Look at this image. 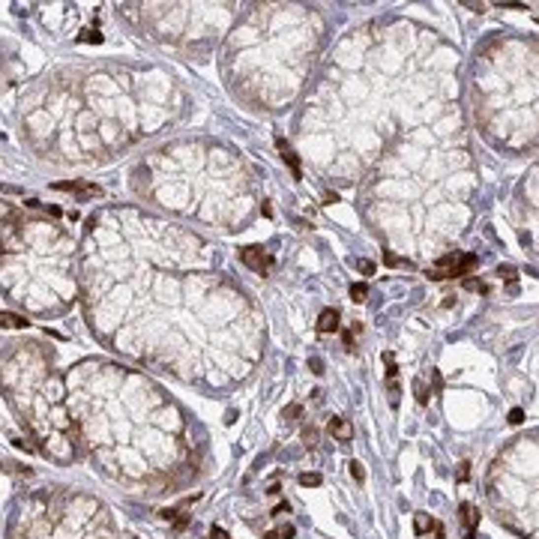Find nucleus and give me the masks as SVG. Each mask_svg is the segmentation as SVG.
Segmentation results:
<instances>
[{
  "mask_svg": "<svg viewBox=\"0 0 539 539\" xmlns=\"http://www.w3.org/2000/svg\"><path fill=\"white\" fill-rule=\"evenodd\" d=\"M240 261L246 264V267H252V270H270L273 267V258H270L261 246H246V249H240Z\"/></svg>",
  "mask_w": 539,
  "mask_h": 539,
  "instance_id": "obj_1",
  "label": "nucleus"
},
{
  "mask_svg": "<svg viewBox=\"0 0 539 539\" xmlns=\"http://www.w3.org/2000/svg\"><path fill=\"white\" fill-rule=\"evenodd\" d=\"M455 261H458V252H449V255H443L435 267H429L426 270V276L429 279H452V270H455Z\"/></svg>",
  "mask_w": 539,
  "mask_h": 539,
  "instance_id": "obj_2",
  "label": "nucleus"
},
{
  "mask_svg": "<svg viewBox=\"0 0 539 539\" xmlns=\"http://www.w3.org/2000/svg\"><path fill=\"white\" fill-rule=\"evenodd\" d=\"M327 432L336 440H351L354 438V426H351V419H344V416H333L330 426H327Z\"/></svg>",
  "mask_w": 539,
  "mask_h": 539,
  "instance_id": "obj_3",
  "label": "nucleus"
},
{
  "mask_svg": "<svg viewBox=\"0 0 539 539\" xmlns=\"http://www.w3.org/2000/svg\"><path fill=\"white\" fill-rule=\"evenodd\" d=\"M276 147H279V153H282V159H285V165L291 168V174H294V180H300L303 177V168H300V156L288 147V141L285 138H276Z\"/></svg>",
  "mask_w": 539,
  "mask_h": 539,
  "instance_id": "obj_4",
  "label": "nucleus"
},
{
  "mask_svg": "<svg viewBox=\"0 0 539 539\" xmlns=\"http://www.w3.org/2000/svg\"><path fill=\"white\" fill-rule=\"evenodd\" d=\"M476 264H479V258H476V255H458L455 270H452V279H455V276H468V273H473Z\"/></svg>",
  "mask_w": 539,
  "mask_h": 539,
  "instance_id": "obj_5",
  "label": "nucleus"
},
{
  "mask_svg": "<svg viewBox=\"0 0 539 539\" xmlns=\"http://www.w3.org/2000/svg\"><path fill=\"white\" fill-rule=\"evenodd\" d=\"M338 330V312L336 309H324L318 318V333H336Z\"/></svg>",
  "mask_w": 539,
  "mask_h": 539,
  "instance_id": "obj_6",
  "label": "nucleus"
},
{
  "mask_svg": "<svg viewBox=\"0 0 539 539\" xmlns=\"http://www.w3.org/2000/svg\"><path fill=\"white\" fill-rule=\"evenodd\" d=\"M461 521H465L468 533H473V530L479 527V509H476L473 504H461Z\"/></svg>",
  "mask_w": 539,
  "mask_h": 539,
  "instance_id": "obj_7",
  "label": "nucleus"
},
{
  "mask_svg": "<svg viewBox=\"0 0 539 539\" xmlns=\"http://www.w3.org/2000/svg\"><path fill=\"white\" fill-rule=\"evenodd\" d=\"M432 527H435L432 515H426V512H416V515H413V530H416V536H422V533H429Z\"/></svg>",
  "mask_w": 539,
  "mask_h": 539,
  "instance_id": "obj_8",
  "label": "nucleus"
},
{
  "mask_svg": "<svg viewBox=\"0 0 539 539\" xmlns=\"http://www.w3.org/2000/svg\"><path fill=\"white\" fill-rule=\"evenodd\" d=\"M0 324H3V327H12V330H15V327H24L27 321H24L21 315H12V312H0Z\"/></svg>",
  "mask_w": 539,
  "mask_h": 539,
  "instance_id": "obj_9",
  "label": "nucleus"
},
{
  "mask_svg": "<svg viewBox=\"0 0 539 539\" xmlns=\"http://www.w3.org/2000/svg\"><path fill=\"white\" fill-rule=\"evenodd\" d=\"M366 297H369V288H366L363 282H354V285H351V300H354V303H363Z\"/></svg>",
  "mask_w": 539,
  "mask_h": 539,
  "instance_id": "obj_10",
  "label": "nucleus"
},
{
  "mask_svg": "<svg viewBox=\"0 0 539 539\" xmlns=\"http://www.w3.org/2000/svg\"><path fill=\"white\" fill-rule=\"evenodd\" d=\"M413 393H416V402H419V404H429V396H432V393H429V387H426L422 380L413 383Z\"/></svg>",
  "mask_w": 539,
  "mask_h": 539,
  "instance_id": "obj_11",
  "label": "nucleus"
},
{
  "mask_svg": "<svg viewBox=\"0 0 539 539\" xmlns=\"http://www.w3.org/2000/svg\"><path fill=\"white\" fill-rule=\"evenodd\" d=\"M300 485H303V488H315V485H321V473H300Z\"/></svg>",
  "mask_w": 539,
  "mask_h": 539,
  "instance_id": "obj_12",
  "label": "nucleus"
},
{
  "mask_svg": "<svg viewBox=\"0 0 539 539\" xmlns=\"http://www.w3.org/2000/svg\"><path fill=\"white\" fill-rule=\"evenodd\" d=\"M383 264H387V267H410L404 258H399V255H393V252H383Z\"/></svg>",
  "mask_w": 539,
  "mask_h": 539,
  "instance_id": "obj_13",
  "label": "nucleus"
},
{
  "mask_svg": "<svg viewBox=\"0 0 539 539\" xmlns=\"http://www.w3.org/2000/svg\"><path fill=\"white\" fill-rule=\"evenodd\" d=\"M497 276H500V279H506V282H515V267L500 264V267H497Z\"/></svg>",
  "mask_w": 539,
  "mask_h": 539,
  "instance_id": "obj_14",
  "label": "nucleus"
},
{
  "mask_svg": "<svg viewBox=\"0 0 539 539\" xmlns=\"http://www.w3.org/2000/svg\"><path fill=\"white\" fill-rule=\"evenodd\" d=\"M465 288L468 291H479V294H488V285L479 282V279H465Z\"/></svg>",
  "mask_w": 539,
  "mask_h": 539,
  "instance_id": "obj_15",
  "label": "nucleus"
},
{
  "mask_svg": "<svg viewBox=\"0 0 539 539\" xmlns=\"http://www.w3.org/2000/svg\"><path fill=\"white\" fill-rule=\"evenodd\" d=\"M78 39L81 42H102V36H99V30H81Z\"/></svg>",
  "mask_w": 539,
  "mask_h": 539,
  "instance_id": "obj_16",
  "label": "nucleus"
},
{
  "mask_svg": "<svg viewBox=\"0 0 539 539\" xmlns=\"http://www.w3.org/2000/svg\"><path fill=\"white\" fill-rule=\"evenodd\" d=\"M276 536H279V539H294L297 530H294V524H282V527L276 530Z\"/></svg>",
  "mask_w": 539,
  "mask_h": 539,
  "instance_id": "obj_17",
  "label": "nucleus"
},
{
  "mask_svg": "<svg viewBox=\"0 0 539 539\" xmlns=\"http://www.w3.org/2000/svg\"><path fill=\"white\" fill-rule=\"evenodd\" d=\"M471 479V461H461L458 465V482H468Z\"/></svg>",
  "mask_w": 539,
  "mask_h": 539,
  "instance_id": "obj_18",
  "label": "nucleus"
},
{
  "mask_svg": "<svg viewBox=\"0 0 539 539\" xmlns=\"http://www.w3.org/2000/svg\"><path fill=\"white\" fill-rule=\"evenodd\" d=\"M351 476H354L357 482H363V479H366V471H363L360 461H351Z\"/></svg>",
  "mask_w": 539,
  "mask_h": 539,
  "instance_id": "obj_19",
  "label": "nucleus"
},
{
  "mask_svg": "<svg viewBox=\"0 0 539 539\" xmlns=\"http://www.w3.org/2000/svg\"><path fill=\"white\" fill-rule=\"evenodd\" d=\"M315 438H318V435H315V429H309V426L303 429V440H305V446H315Z\"/></svg>",
  "mask_w": 539,
  "mask_h": 539,
  "instance_id": "obj_20",
  "label": "nucleus"
},
{
  "mask_svg": "<svg viewBox=\"0 0 539 539\" xmlns=\"http://www.w3.org/2000/svg\"><path fill=\"white\" fill-rule=\"evenodd\" d=\"M300 413H303V407H300V404H291V407H285L282 416H285V419H294V416H300Z\"/></svg>",
  "mask_w": 539,
  "mask_h": 539,
  "instance_id": "obj_21",
  "label": "nucleus"
},
{
  "mask_svg": "<svg viewBox=\"0 0 539 539\" xmlns=\"http://www.w3.org/2000/svg\"><path fill=\"white\" fill-rule=\"evenodd\" d=\"M210 539H231V536H228V530H225V527H216V524H213V530H210Z\"/></svg>",
  "mask_w": 539,
  "mask_h": 539,
  "instance_id": "obj_22",
  "label": "nucleus"
},
{
  "mask_svg": "<svg viewBox=\"0 0 539 539\" xmlns=\"http://www.w3.org/2000/svg\"><path fill=\"white\" fill-rule=\"evenodd\" d=\"M357 267H360V273H363V276H371V273H374V264H371V261H360Z\"/></svg>",
  "mask_w": 539,
  "mask_h": 539,
  "instance_id": "obj_23",
  "label": "nucleus"
},
{
  "mask_svg": "<svg viewBox=\"0 0 539 539\" xmlns=\"http://www.w3.org/2000/svg\"><path fill=\"white\" fill-rule=\"evenodd\" d=\"M341 341H344V348L354 351V330H344V333H341Z\"/></svg>",
  "mask_w": 539,
  "mask_h": 539,
  "instance_id": "obj_24",
  "label": "nucleus"
},
{
  "mask_svg": "<svg viewBox=\"0 0 539 539\" xmlns=\"http://www.w3.org/2000/svg\"><path fill=\"white\" fill-rule=\"evenodd\" d=\"M509 422H512V426H518V422H524V410H521V407H515V410L509 413Z\"/></svg>",
  "mask_w": 539,
  "mask_h": 539,
  "instance_id": "obj_25",
  "label": "nucleus"
},
{
  "mask_svg": "<svg viewBox=\"0 0 539 539\" xmlns=\"http://www.w3.org/2000/svg\"><path fill=\"white\" fill-rule=\"evenodd\" d=\"M186 524H189V518H186L183 512H177V518H174V530H183Z\"/></svg>",
  "mask_w": 539,
  "mask_h": 539,
  "instance_id": "obj_26",
  "label": "nucleus"
},
{
  "mask_svg": "<svg viewBox=\"0 0 539 539\" xmlns=\"http://www.w3.org/2000/svg\"><path fill=\"white\" fill-rule=\"evenodd\" d=\"M309 369H312L315 374H321V371H324V363H321V360L315 357V360H309Z\"/></svg>",
  "mask_w": 539,
  "mask_h": 539,
  "instance_id": "obj_27",
  "label": "nucleus"
},
{
  "mask_svg": "<svg viewBox=\"0 0 539 539\" xmlns=\"http://www.w3.org/2000/svg\"><path fill=\"white\" fill-rule=\"evenodd\" d=\"M333 201H338L336 192H324V204H333Z\"/></svg>",
  "mask_w": 539,
  "mask_h": 539,
  "instance_id": "obj_28",
  "label": "nucleus"
},
{
  "mask_svg": "<svg viewBox=\"0 0 539 539\" xmlns=\"http://www.w3.org/2000/svg\"><path fill=\"white\" fill-rule=\"evenodd\" d=\"M282 512H288V504H279L276 509H273V515H282Z\"/></svg>",
  "mask_w": 539,
  "mask_h": 539,
  "instance_id": "obj_29",
  "label": "nucleus"
},
{
  "mask_svg": "<svg viewBox=\"0 0 539 539\" xmlns=\"http://www.w3.org/2000/svg\"><path fill=\"white\" fill-rule=\"evenodd\" d=\"M264 539H279V536H276V530H270V533H264Z\"/></svg>",
  "mask_w": 539,
  "mask_h": 539,
  "instance_id": "obj_30",
  "label": "nucleus"
},
{
  "mask_svg": "<svg viewBox=\"0 0 539 539\" xmlns=\"http://www.w3.org/2000/svg\"><path fill=\"white\" fill-rule=\"evenodd\" d=\"M468 539H473V533H468Z\"/></svg>",
  "mask_w": 539,
  "mask_h": 539,
  "instance_id": "obj_31",
  "label": "nucleus"
}]
</instances>
